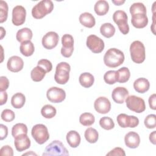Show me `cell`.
Listing matches in <instances>:
<instances>
[{
	"instance_id": "1",
	"label": "cell",
	"mask_w": 156,
	"mask_h": 156,
	"mask_svg": "<svg viewBox=\"0 0 156 156\" xmlns=\"http://www.w3.org/2000/svg\"><path fill=\"white\" fill-rule=\"evenodd\" d=\"M123 52L116 48L108 49L104 56V64L110 68H116L120 66L124 61Z\"/></svg>"
},
{
	"instance_id": "2",
	"label": "cell",
	"mask_w": 156,
	"mask_h": 156,
	"mask_svg": "<svg viewBox=\"0 0 156 156\" xmlns=\"http://www.w3.org/2000/svg\"><path fill=\"white\" fill-rule=\"evenodd\" d=\"M54 9L53 2L51 0H42L34 5L32 9V15L35 19H41Z\"/></svg>"
},
{
	"instance_id": "3",
	"label": "cell",
	"mask_w": 156,
	"mask_h": 156,
	"mask_svg": "<svg viewBox=\"0 0 156 156\" xmlns=\"http://www.w3.org/2000/svg\"><path fill=\"white\" fill-rule=\"evenodd\" d=\"M130 53L132 61L136 63H141L145 60V47L140 41L136 40L130 44Z\"/></svg>"
},
{
	"instance_id": "4",
	"label": "cell",
	"mask_w": 156,
	"mask_h": 156,
	"mask_svg": "<svg viewBox=\"0 0 156 156\" xmlns=\"http://www.w3.org/2000/svg\"><path fill=\"white\" fill-rule=\"evenodd\" d=\"M70 65L65 62H62L56 66L54 74L55 81L60 85H64L68 82L69 79Z\"/></svg>"
},
{
	"instance_id": "5",
	"label": "cell",
	"mask_w": 156,
	"mask_h": 156,
	"mask_svg": "<svg viewBox=\"0 0 156 156\" xmlns=\"http://www.w3.org/2000/svg\"><path fill=\"white\" fill-rule=\"evenodd\" d=\"M31 135L35 141L39 144H43L49 138V133L46 126L42 124H37L33 126Z\"/></svg>"
},
{
	"instance_id": "6",
	"label": "cell",
	"mask_w": 156,
	"mask_h": 156,
	"mask_svg": "<svg viewBox=\"0 0 156 156\" xmlns=\"http://www.w3.org/2000/svg\"><path fill=\"white\" fill-rule=\"evenodd\" d=\"M43 155H69L67 149L59 140H54L45 148Z\"/></svg>"
},
{
	"instance_id": "7",
	"label": "cell",
	"mask_w": 156,
	"mask_h": 156,
	"mask_svg": "<svg viewBox=\"0 0 156 156\" xmlns=\"http://www.w3.org/2000/svg\"><path fill=\"white\" fill-rule=\"evenodd\" d=\"M127 107L137 113L143 112L146 109L145 102L143 99L135 95L128 96L126 99Z\"/></svg>"
},
{
	"instance_id": "8",
	"label": "cell",
	"mask_w": 156,
	"mask_h": 156,
	"mask_svg": "<svg viewBox=\"0 0 156 156\" xmlns=\"http://www.w3.org/2000/svg\"><path fill=\"white\" fill-rule=\"evenodd\" d=\"M127 15L123 10H116L113 15V20L114 22L118 25L120 32L123 35H126L129 32V26L127 23Z\"/></svg>"
},
{
	"instance_id": "9",
	"label": "cell",
	"mask_w": 156,
	"mask_h": 156,
	"mask_svg": "<svg viewBox=\"0 0 156 156\" xmlns=\"http://www.w3.org/2000/svg\"><path fill=\"white\" fill-rule=\"evenodd\" d=\"M86 44L88 48L95 54L101 52L105 47L104 41L95 35H90L87 37Z\"/></svg>"
},
{
	"instance_id": "10",
	"label": "cell",
	"mask_w": 156,
	"mask_h": 156,
	"mask_svg": "<svg viewBox=\"0 0 156 156\" xmlns=\"http://www.w3.org/2000/svg\"><path fill=\"white\" fill-rule=\"evenodd\" d=\"M116 121L118 125L122 128H134L139 124V119L133 115H127L125 113H121L118 115Z\"/></svg>"
},
{
	"instance_id": "11",
	"label": "cell",
	"mask_w": 156,
	"mask_h": 156,
	"mask_svg": "<svg viewBox=\"0 0 156 156\" xmlns=\"http://www.w3.org/2000/svg\"><path fill=\"white\" fill-rule=\"evenodd\" d=\"M62 55L66 58L70 57L74 51V38L70 34H64L62 37Z\"/></svg>"
},
{
	"instance_id": "12",
	"label": "cell",
	"mask_w": 156,
	"mask_h": 156,
	"mask_svg": "<svg viewBox=\"0 0 156 156\" xmlns=\"http://www.w3.org/2000/svg\"><path fill=\"white\" fill-rule=\"evenodd\" d=\"M48 99L52 103H60L66 98V93L62 88L52 87L49 88L46 92Z\"/></svg>"
},
{
	"instance_id": "13",
	"label": "cell",
	"mask_w": 156,
	"mask_h": 156,
	"mask_svg": "<svg viewBox=\"0 0 156 156\" xmlns=\"http://www.w3.org/2000/svg\"><path fill=\"white\" fill-rule=\"evenodd\" d=\"M26 10L22 5H16L12 10V23L16 26H19L22 25L26 20Z\"/></svg>"
},
{
	"instance_id": "14",
	"label": "cell",
	"mask_w": 156,
	"mask_h": 156,
	"mask_svg": "<svg viewBox=\"0 0 156 156\" xmlns=\"http://www.w3.org/2000/svg\"><path fill=\"white\" fill-rule=\"evenodd\" d=\"M59 40L58 35L53 31L47 32L42 38L41 43L46 49H52L57 46Z\"/></svg>"
},
{
	"instance_id": "15",
	"label": "cell",
	"mask_w": 156,
	"mask_h": 156,
	"mask_svg": "<svg viewBox=\"0 0 156 156\" xmlns=\"http://www.w3.org/2000/svg\"><path fill=\"white\" fill-rule=\"evenodd\" d=\"M95 110L101 114H106L111 109V103L109 99L105 97L101 96L98 98L94 102Z\"/></svg>"
},
{
	"instance_id": "16",
	"label": "cell",
	"mask_w": 156,
	"mask_h": 156,
	"mask_svg": "<svg viewBox=\"0 0 156 156\" xmlns=\"http://www.w3.org/2000/svg\"><path fill=\"white\" fill-rule=\"evenodd\" d=\"M23 60L17 55H13L10 57L7 63V69L13 73H18L23 68Z\"/></svg>"
},
{
	"instance_id": "17",
	"label": "cell",
	"mask_w": 156,
	"mask_h": 156,
	"mask_svg": "<svg viewBox=\"0 0 156 156\" xmlns=\"http://www.w3.org/2000/svg\"><path fill=\"white\" fill-rule=\"evenodd\" d=\"M14 145L18 152L24 151L30 146V140L27 134H22L14 138Z\"/></svg>"
},
{
	"instance_id": "18",
	"label": "cell",
	"mask_w": 156,
	"mask_h": 156,
	"mask_svg": "<svg viewBox=\"0 0 156 156\" xmlns=\"http://www.w3.org/2000/svg\"><path fill=\"white\" fill-rule=\"evenodd\" d=\"M128 96V90L126 88L122 87H118L115 88L112 93V98L117 104H123Z\"/></svg>"
},
{
	"instance_id": "19",
	"label": "cell",
	"mask_w": 156,
	"mask_h": 156,
	"mask_svg": "<svg viewBox=\"0 0 156 156\" xmlns=\"http://www.w3.org/2000/svg\"><path fill=\"white\" fill-rule=\"evenodd\" d=\"M124 142L128 147L131 149L136 148L140 143V135L135 132H129L124 136Z\"/></svg>"
},
{
	"instance_id": "20",
	"label": "cell",
	"mask_w": 156,
	"mask_h": 156,
	"mask_svg": "<svg viewBox=\"0 0 156 156\" xmlns=\"http://www.w3.org/2000/svg\"><path fill=\"white\" fill-rule=\"evenodd\" d=\"M131 23L135 28L142 29L147 25L148 18L146 14L136 13L132 15Z\"/></svg>"
},
{
	"instance_id": "21",
	"label": "cell",
	"mask_w": 156,
	"mask_h": 156,
	"mask_svg": "<svg viewBox=\"0 0 156 156\" xmlns=\"http://www.w3.org/2000/svg\"><path fill=\"white\" fill-rule=\"evenodd\" d=\"M149 87L150 83L149 80L144 77L138 78L133 82V88L139 93H144L149 90Z\"/></svg>"
},
{
	"instance_id": "22",
	"label": "cell",
	"mask_w": 156,
	"mask_h": 156,
	"mask_svg": "<svg viewBox=\"0 0 156 156\" xmlns=\"http://www.w3.org/2000/svg\"><path fill=\"white\" fill-rule=\"evenodd\" d=\"M79 20L82 25L88 28L94 27L96 24V20L94 16L89 12L82 13L79 16Z\"/></svg>"
},
{
	"instance_id": "23",
	"label": "cell",
	"mask_w": 156,
	"mask_h": 156,
	"mask_svg": "<svg viewBox=\"0 0 156 156\" xmlns=\"http://www.w3.org/2000/svg\"><path fill=\"white\" fill-rule=\"evenodd\" d=\"M67 143L71 147L76 148L80 143L81 138L80 134L76 130L69 131L66 136Z\"/></svg>"
},
{
	"instance_id": "24",
	"label": "cell",
	"mask_w": 156,
	"mask_h": 156,
	"mask_svg": "<svg viewBox=\"0 0 156 156\" xmlns=\"http://www.w3.org/2000/svg\"><path fill=\"white\" fill-rule=\"evenodd\" d=\"M33 36L32 30L28 27H24L18 30L16 38L18 41L23 43L26 41H30Z\"/></svg>"
},
{
	"instance_id": "25",
	"label": "cell",
	"mask_w": 156,
	"mask_h": 156,
	"mask_svg": "<svg viewBox=\"0 0 156 156\" xmlns=\"http://www.w3.org/2000/svg\"><path fill=\"white\" fill-rule=\"evenodd\" d=\"M95 13L99 16L105 15L109 10V5L107 1L105 0L98 1L94 6Z\"/></svg>"
},
{
	"instance_id": "26",
	"label": "cell",
	"mask_w": 156,
	"mask_h": 156,
	"mask_svg": "<svg viewBox=\"0 0 156 156\" xmlns=\"http://www.w3.org/2000/svg\"><path fill=\"white\" fill-rule=\"evenodd\" d=\"M80 84L84 88L91 87L94 82V76L90 73H82L79 78Z\"/></svg>"
},
{
	"instance_id": "27",
	"label": "cell",
	"mask_w": 156,
	"mask_h": 156,
	"mask_svg": "<svg viewBox=\"0 0 156 156\" xmlns=\"http://www.w3.org/2000/svg\"><path fill=\"white\" fill-rule=\"evenodd\" d=\"M20 51L23 55L26 57H29L34 54L35 51V47L33 43L30 40L26 41L21 43L20 46Z\"/></svg>"
},
{
	"instance_id": "28",
	"label": "cell",
	"mask_w": 156,
	"mask_h": 156,
	"mask_svg": "<svg viewBox=\"0 0 156 156\" xmlns=\"http://www.w3.org/2000/svg\"><path fill=\"white\" fill-rule=\"evenodd\" d=\"M26 102L25 96L21 93H16L13 94L11 99V104L15 108H22Z\"/></svg>"
},
{
	"instance_id": "29",
	"label": "cell",
	"mask_w": 156,
	"mask_h": 156,
	"mask_svg": "<svg viewBox=\"0 0 156 156\" xmlns=\"http://www.w3.org/2000/svg\"><path fill=\"white\" fill-rule=\"evenodd\" d=\"M130 73L128 68L122 67L116 71V82L119 83H125L127 82L130 78Z\"/></svg>"
},
{
	"instance_id": "30",
	"label": "cell",
	"mask_w": 156,
	"mask_h": 156,
	"mask_svg": "<svg viewBox=\"0 0 156 156\" xmlns=\"http://www.w3.org/2000/svg\"><path fill=\"white\" fill-rule=\"evenodd\" d=\"M101 34L105 38H109L113 37L115 33V27L110 23H105L101 25L100 27Z\"/></svg>"
},
{
	"instance_id": "31",
	"label": "cell",
	"mask_w": 156,
	"mask_h": 156,
	"mask_svg": "<svg viewBox=\"0 0 156 156\" xmlns=\"http://www.w3.org/2000/svg\"><path fill=\"white\" fill-rule=\"evenodd\" d=\"M46 72L40 66H37L30 72V77L34 82H40L44 77Z\"/></svg>"
},
{
	"instance_id": "32",
	"label": "cell",
	"mask_w": 156,
	"mask_h": 156,
	"mask_svg": "<svg viewBox=\"0 0 156 156\" xmlns=\"http://www.w3.org/2000/svg\"><path fill=\"white\" fill-rule=\"evenodd\" d=\"M86 140L90 143H95L98 140V132L93 127H88L86 129L84 133Z\"/></svg>"
},
{
	"instance_id": "33",
	"label": "cell",
	"mask_w": 156,
	"mask_h": 156,
	"mask_svg": "<svg viewBox=\"0 0 156 156\" xmlns=\"http://www.w3.org/2000/svg\"><path fill=\"white\" fill-rule=\"evenodd\" d=\"M57 113L56 108L49 104H46L44 105L41 110V115L47 119L52 118L55 116Z\"/></svg>"
},
{
	"instance_id": "34",
	"label": "cell",
	"mask_w": 156,
	"mask_h": 156,
	"mask_svg": "<svg viewBox=\"0 0 156 156\" xmlns=\"http://www.w3.org/2000/svg\"><path fill=\"white\" fill-rule=\"evenodd\" d=\"M95 118L94 115L90 113H83L79 117L80 123L84 126H90L94 124Z\"/></svg>"
},
{
	"instance_id": "35",
	"label": "cell",
	"mask_w": 156,
	"mask_h": 156,
	"mask_svg": "<svg viewBox=\"0 0 156 156\" xmlns=\"http://www.w3.org/2000/svg\"><path fill=\"white\" fill-rule=\"evenodd\" d=\"M27 127L24 123H17L15 124L12 129V135L15 138L18 135L27 133Z\"/></svg>"
},
{
	"instance_id": "36",
	"label": "cell",
	"mask_w": 156,
	"mask_h": 156,
	"mask_svg": "<svg viewBox=\"0 0 156 156\" xmlns=\"http://www.w3.org/2000/svg\"><path fill=\"white\" fill-rule=\"evenodd\" d=\"M129 11L131 15L136 13L146 14V7L141 2H135L130 7Z\"/></svg>"
},
{
	"instance_id": "37",
	"label": "cell",
	"mask_w": 156,
	"mask_h": 156,
	"mask_svg": "<svg viewBox=\"0 0 156 156\" xmlns=\"http://www.w3.org/2000/svg\"><path fill=\"white\" fill-rule=\"evenodd\" d=\"M100 126L105 130H111L114 128L115 123L113 119L108 116H104L101 118L99 120Z\"/></svg>"
},
{
	"instance_id": "38",
	"label": "cell",
	"mask_w": 156,
	"mask_h": 156,
	"mask_svg": "<svg viewBox=\"0 0 156 156\" xmlns=\"http://www.w3.org/2000/svg\"><path fill=\"white\" fill-rule=\"evenodd\" d=\"M8 5L4 1H0V23H2L7 20L8 16Z\"/></svg>"
},
{
	"instance_id": "39",
	"label": "cell",
	"mask_w": 156,
	"mask_h": 156,
	"mask_svg": "<svg viewBox=\"0 0 156 156\" xmlns=\"http://www.w3.org/2000/svg\"><path fill=\"white\" fill-rule=\"evenodd\" d=\"M105 82L109 85L114 84L116 82V71L110 70L107 71L104 75Z\"/></svg>"
},
{
	"instance_id": "40",
	"label": "cell",
	"mask_w": 156,
	"mask_h": 156,
	"mask_svg": "<svg viewBox=\"0 0 156 156\" xmlns=\"http://www.w3.org/2000/svg\"><path fill=\"white\" fill-rule=\"evenodd\" d=\"M144 126L146 128L152 129L156 127V115L154 114H150L147 115L144 121Z\"/></svg>"
},
{
	"instance_id": "41",
	"label": "cell",
	"mask_w": 156,
	"mask_h": 156,
	"mask_svg": "<svg viewBox=\"0 0 156 156\" xmlns=\"http://www.w3.org/2000/svg\"><path fill=\"white\" fill-rule=\"evenodd\" d=\"M1 119L5 122H11L15 118V113L10 109L4 110L1 115Z\"/></svg>"
},
{
	"instance_id": "42",
	"label": "cell",
	"mask_w": 156,
	"mask_h": 156,
	"mask_svg": "<svg viewBox=\"0 0 156 156\" xmlns=\"http://www.w3.org/2000/svg\"><path fill=\"white\" fill-rule=\"evenodd\" d=\"M37 66L42 68L46 72L49 73L52 69V64L48 59H41L37 63Z\"/></svg>"
},
{
	"instance_id": "43",
	"label": "cell",
	"mask_w": 156,
	"mask_h": 156,
	"mask_svg": "<svg viewBox=\"0 0 156 156\" xmlns=\"http://www.w3.org/2000/svg\"><path fill=\"white\" fill-rule=\"evenodd\" d=\"M0 155H7V156H13V150L9 145L3 146L0 149Z\"/></svg>"
},
{
	"instance_id": "44",
	"label": "cell",
	"mask_w": 156,
	"mask_h": 156,
	"mask_svg": "<svg viewBox=\"0 0 156 156\" xmlns=\"http://www.w3.org/2000/svg\"><path fill=\"white\" fill-rule=\"evenodd\" d=\"M106 155H120V156H125L126 153L123 149L116 147L111 150L108 153L106 154Z\"/></svg>"
},
{
	"instance_id": "45",
	"label": "cell",
	"mask_w": 156,
	"mask_h": 156,
	"mask_svg": "<svg viewBox=\"0 0 156 156\" xmlns=\"http://www.w3.org/2000/svg\"><path fill=\"white\" fill-rule=\"evenodd\" d=\"M9 86V80L5 76L0 77V91H5Z\"/></svg>"
},
{
	"instance_id": "46",
	"label": "cell",
	"mask_w": 156,
	"mask_h": 156,
	"mask_svg": "<svg viewBox=\"0 0 156 156\" xmlns=\"http://www.w3.org/2000/svg\"><path fill=\"white\" fill-rule=\"evenodd\" d=\"M149 105L151 109L155 110L156 109V94H152L149 98Z\"/></svg>"
},
{
	"instance_id": "47",
	"label": "cell",
	"mask_w": 156,
	"mask_h": 156,
	"mask_svg": "<svg viewBox=\"0 0 156 156\" xmlns=\"http://www.w3.org/2000/svg\"><path fill=\"white\" fill-rule=\"evenodd\" d=\"M0 127H1V140H2L4 139H5L7 135H8V129L7 127L2 124H1L0 125Z\"/></svg>"
},
{
	"instance_id": "48",
	"label": "cell",
	"mask_w": 156,
	"mask_h": 156,
	"mask_svg": "<svg viewBox=\"0 0 156 156\" xmlns=\"http://www.w3.org/2000/svg\"><path fill=\"white\" fill-rule=\"evenodd\" d=\"M7 93L5 91H1L0 93V105H2L7 102Z\"/></svg>"
},
{
	"instance_id": "49",
	"label": "cell",
	"mask_w": 156,
	"mask_h": 156,
	"mask_svg": "<svg viewBox=\"0 0 156 156\" xmlns=\"http://www.w3.org/2000/svg\"><path fill=\"white\" fill-rule=\"evenodd\" d=\"M155 136H156V131H153L152 133L149 135V140L151 143H152L153 144H155Z\"/></svg>"
},
{
	"instance_id": "50",
	"label": "cell",
	"mask_w": 156,
	"mask_h": 156,
	"mask_svg": "<svg viewBox=\"0 0 156 156\" xmlns=\"http://www.w3.org/2000/svg\"><path fill=\"white\" fill-rule=\"evenodd\" d=\"M112 2L116 5H122V4H124L125 2V1L124 0H122H122H119V1H114V0H113Z\"/></svg>"
},
{
	"instance_id": "51",
	"label": "cell",
	"mask_w": 156,
	"mask_h": 156,
	"mask_svg": "<svg viewBox=\"0 0 156 156\" xmlns=\"http://www.w3.org/2000/svg\"><path fill=\"white\" fill-rule=\"evenodd\" d=\"M0 30H1V40H2L3 37L5 35V30L3 27H1Z\"/></svg>"
},
{
	"instance_id": "52",
	"label": "cell",
	"mask_w": 156,
	"mask_h": 156,
	"mask_svg": "<svg viewBox=\"0 0 156 156\" xmlns=\"http://www.w3.org/2000/svg\"><path fill=\"white\" fill-rule=\"evenodd\" d=\"M37 155V154L34 152H33L32 151H30V152H27V153H25V154H23V155Z\"/></svg>"
}]
</instances>
